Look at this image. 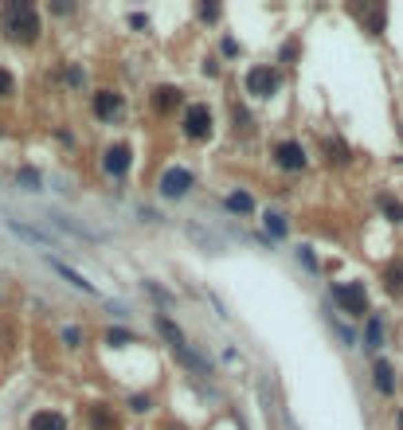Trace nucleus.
<instances>
[{
  "instance_id": "f257e3e1",
  "label": "nucleus",
  "mask_w": 403,
  "mask_h": 430,
  "mask_svg": "<svg viewBox=\"0 0 403 430\" xmlns=\"http://www.w3.org/2000/svg\"><path fill=\"white\" fill-rule=\"evenodd\" d=\"M0 28H4V36L12 39V43H36L43 24H39L36 4H28V0H12V4L0 8Z\"/></svg>"
},
{
  "instance_id": "f03ea898",
  "label": "nucleus",
  "mask_w": 403,
  "mask_h": 430,
  "mask_svg": "<svg viewBox=\"0 0 403 430\" xmlns=\"http://www.w3.org/2000/svg\"><path fill=\"white\" fill-rule=\"evenodd\" d=\"M157 333L165 336V340H169V348L176 352V360H180L184 368L200 371V376H211V364H208L204 356H200V352H196L192 345H188V336L180 333V325L172 321V317H161V313H157Z\"/></svg>"
},
{
  "instance_id": "7ed1b4c3",
  "label": "nucleus",
  "mask_w": 403,
  "mask_h": 430,
  "mask_svg": "<svg viewBox=\"0 0 403 430\" xmlns=\"http://www.w3.org/2000/svg\"><path fill=\"white\" fill-rule=\"evenodd\" d=\"M333 301H337L344 313H353V317H364V313H368V294H364V286H360V282L333 286Z\"/></svg>"
},
{
  "instance_id": "20e7f679",
  "label": "nucleus",
  "mask_w": 403,
  "mask_h": 430,
  "mask_svg": "<svg viewBox=\"0 0 403 430\" xmlns=\"http://www.w3.org/2000/svg\"><path fill=\"white\" fill-rule=\"evenodd\" d=\"M274 90H278V71H270V67H251L247 71V94L270 98Z\"/></svg>"
},
{
  "instance_id": "39448f33",
  "label": "nucleus",
  "mask_w": 403,
  "mask_h": 430,
  "mask_svg": "<svg viewBox=\"0 0 403 430\" xmlns=\"http://www.w3.org/2000/svg\"><path fill=\"white\" fill-rule=\"evenodd\" d=\"M184 133H188L192 141H204V137L211 133V110L196 102V106L184 114Z\"/></svg>"
},
{
  "instance_id": "423d86ee",
  "label": "nucleus",
  "mask_w": 403,
  "mask_h": 430,
  "mask_svg": "<svg viewBox=\"0 0 403 430\" xmlns=\"http://www.w3.org/2000/svg\"><path fill=\"white\" fill-rule=\"evenodd\" d=\"M130 165H134V149H130V145H110L106 156H102V168H106L110 176H125Z\"/></svg>"
},
{
  "instance_id": "0eeeda50",
  "label": "nucleus",
  "mask_w": 403,
  "mask_h": 430,
  "mask_svg": "<svg viewBox=\"0 0 403 430\" xmlns=\"http://www.w3.org/2000/svg\"><path fill=\"white\" fill-rule=\"evenodd\" d=\"M188 188H192V172L188 168H169L161 176V196H169V200H180Z\"/></svg>"
},
{
  "instance_id": "6e6552de",
  "label": "nucleus",
  "mask_w": 403,
  "mask_h": 430,
  "mask_svg": "<svg viewBox=\"0 0 403 430\" xmlns=\"http://www.w3.org/2000/svg\"><path fill=\"white\" fill-rule=\"evenodd\" d=\"M274 161L286 172H298V168H306V149L298 141H282V145H274Z\"/></svg>"
},
{
  "instance_id": "1a4fd4ad",
  "label": "nucleus",
  "mask_w": 403,
  "mask_h": 430,
  "mask_svg": "<svg viewBox=\"0 0 403 430\" xmlns=\"http://www.w3.org/2000/svg\"><path fill=\"white\" fill-rule=\"evenodd\" d=\"M28 430H67V418L59 411H36L28 418Z\"/></svg>"
},
{
  "instance_id": "9d476101",
  "label": "nucleus",
  "mask_w": 403,
  "mask_h": 430,
  "mask_svg": "<svg viewBox=\"0 0 403 430\" xmlns=\"http://www.w3.org/2000/svg\"><path fill=\"white\" fill-rule=\"evenodd\" d=\"M122 110V94H114V90H98L94 94V114L98 118H114Z\"/></svg>"
},
{
  "instance_id": "9b49d317",
  "label": "nucleus",
  "mask_w": 403,
  "mask_h": 430,
  "mask_svg": "<svg viewBox=\"0 0 403 430\" xmlns=\"http://www.w3.org/2000/svg\"><path fill=\"white\" fill-rule=\"evenodd\" d=\"M153 106H157L161 114L176 110L180 106V90H176V86H157V90H153Z\"/></svg>"
},
{
  "instance_id": "f8f14e48",
  "label": "nucleus",
  "mask_w": 403,
  "mask_h": 430,
  "mask_svg": "<svg viewBox=\"0 0 403 430\" xmlns=\"http://www.w3.org/2000/svg\"><path fill=\"white\" fill-rule=\"evenodd\" d=\"M376 391H384V395H391V391H395V380H391V368L384 364V360H376Z\"/></svg>"
},
{
  "instance_id": "ddd939ff",
  "label": "nucleus",
  "mask_w": 403,
  "mask_h": 430,
  "mask_svg": "<svg viewBox=\"0 0 403 430\" xmlns=\"http://www.w3.org/2000/svg\"><path fill=\"white\" fill-rule=\"evenodd\" d=\"M227 207H231V212H255V200H251L247 192H231V196H227Z\"/></svg>"
},
{
  "instance_id": "4468645a",
  "label": "nucleus",
  "mask_w": 403,
  "mask_h": 430,
  "mask_svg": "<svg viewBox=\"0 0 403 430\" xmlns=\"http://www.w3.org/2000/svg\"><path fill=\"white\" fill-rule=\"evenodd\" d=\"M90 418H94V427H102V430H114V415H110V407H106V403H98L94 411H90Z\"/></svg>"
},
{
  "instance_id": "2eb2a0df",
  "label": "nucleus",
  "mask_w": 403,
  "mask_h": 430,
  "mask_svg": "<svg viewBox=\"0 0 403 430\" xmlns=\"http://www.w3.org/2000/svg\"><path fill=\"white\" fill-rule=\"evenodd\" d=\"M55 270H59V274L67 278L71 286H79V289H83V294H94V286H90V282H83V278L74 274V270H67V266H63V263H55Z\"/></svg>"
},
{
  "instance_id": "dca6fc26",
  "label": "nucleus",
  "mask_w": 403,
  "mask_h": 430,
  "mask_svg": "<svg viewBox=\"0 0 403 430\" xmlns=\"http://www.w3.org/2000/svg\"><path fill=\"white\" fill-rule=\"evenodd\" d=\"M106 340H110V345H134V333H125V329H110Z\"/></svg>"
},
{
  "instance_id": "f3484780",
  "label": "nucleus",
  "mask_w": 403,
  "mask_h": 430,
  "mask_svg": "<svg viewBox=\"0 0 403 430\" xmlns=\"http://www.w3.org/2000/svg\"><path fill=\"white\" fill-rule=\"evenodd\" d=\"M267 231H270V235H286V223H282V215H274V212L267 215Z\"/></svg>"
},
{
  "instance_id": "a211bd4d",
  "label": "nucleus",
  "mask_w": 403,
  "mask_h": 430,
  "mask_svg": "<svg viewBox=\"0 0 403 430\" xmlns=\"http://www.w3.org/2000/svg\"><path fill=\"white\" fill-rule=\"evenodd\" d=\"M380 336H384V329H380V321H368V345L376 348V345H380Z\"/></svg>"
},
{
  "instance_id": "6ab92c4d",
  "label": "nucleus",
  "mask_w": 403,
  "mask_h": 430,
  "mask_svg": "<svg viewBox=\"0 0 403 430\" xmlns=\"http://www.w3.org/2000/svg\"><path fill=\"white\" fill-rule=\"evenodd\" d=\"M8 94H12V74L0 71V98H8Z\"/></svg>"
},
{
  "instance_id": "aec40b11",
  "label": "nucleus",
  "mask_w": 403,
  "mask_h": 430,
  "mask_svg": "<svg viewBox=\"0 0 403 430\" xmlns=\"http://www.w3.org/2000/svg\"><path fill=\"white\" fill-rule=\"evenodd\" d=\"M384 207H388V215H391V219H400V203H395V200H384Z\"/></svg>"
}]
</instances>
